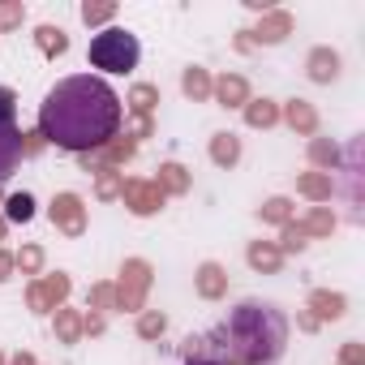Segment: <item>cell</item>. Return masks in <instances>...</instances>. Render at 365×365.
I'll list each match as a JSON object with an SVG mask.
<instances>
[{"label":"cell","mask_w":365,"mask_h":365,"mask_svg":"<svg viewBox=\"0 0 365 365\" xmlns=\"http://www.w3.org/2000/svg\"><path fill=\"white\" fill-rule=\"evenodd\" d=\"M31 215H35L31 194H14V198H9V220H31Z\"/></svg>","instance_id":"52a82bcc"},{"label":"cell","mask_w":365,"mask_h":365,"mask_svg":"<svg viewBox=\"0 0 365 365\" xmlns=\"http://www.w3.org/2000/svg\"><path fill=\"white\" fill-rule=\"evenodd\" d=\"M120 95L95 78V73H73L61 78L43 103H39V133L61 146V150H95L120 129Z\"/></svg>","instance_id":"6da1fadb"},{"label":"cell","mask_w":365,"mask_h":365,"mask_svg":"<svg viewBox=\"0 0 365 365\" xmlns=\"http://www.w3.org/2000/svg\"><path fill=\"white\" fill-rule=\"evenodd\" d=\"M159 331H163V318L159 314H146L142 318V335H159Z\"/></svg>","instance_id":"7c38bea8"},{"label":"cell","mask_w":365,"mask_h":365,"mask_svg":"<svg viewBox=\"0 0 365 365\" xmlns=\"http://www.w3.org/2000/svg\"><path fill=\"white\" fill-rule=\"evenodd\" d=\"M224 335L232 339V348H237V356H241V361L262 365V361H275V356L284 352L288 322H284V314H275L271 305L245 301V305H237V309L228 314Z\"/></svg>","instance_id":"7a4b0ae2"},{"label":"cell","mask_w":365,"mask_h":365,"mask_svg":"<svg viewBox=\"0 0 365 365\" xmlns=\"http://www.w3.org/2000/svg\"><path fill=\"white\" fill-rule=\"evenodd\" d=\"M250 120H254V125H271V120H275V112L267 108V99H262V108H250Z\"/></svg>","instance_id":"8fae6325"},{"label":"cell","mask_w":365,"mask_h":365,"mask_svg":"<svg viewBox=\"0 0 365 365\" xmlns=\"http://www.w3.org/2000/svg\"><path fill=\"white\" fill-rule=\"evenodd\" d=\"M185 91H190V95H202V91H207V82H202V73H198V69L185 78Z\"/></svg>","instance_id":"4fadbf2b"},{"label":"cell","mask_w":365,"mask_h":365,"mask_svg":"<svg viewBox=\"0 0 365 365\" xmlns=\"http://www.w3.org/2000/svg\"><path fill=\"white\" fill-rule=\"evenodd\" d=\"M43 43L56 48V52H65V35H61V31H43Z\"/></svg>","instance_id":"5bb4252c"},{"label":"cell","mask_w":365,"mask_h":365,"mask_svg":"<svg viewBox=\"0 0 365 365\" xmlns=\"http://www.w3.org/2000/svg\"><path fill=\"white\" fill-rule=\"evenodd\" d=\"M22 163V133L14 125V91L0 86V185L18 172Z\"/></svg>","instance_id":"277c9868"},{"label":"cell","mask_w":365,"mask_h":365,"mask_svg":"<svg viewBox=\"0 0 365 365\" xmlns=\"http://www.w3.org/2000/svg\"><path fill=\"white\" fill-rule=\"evenodd\" d=\"M250 262H254V267H275V262H279V254H271V250L254 245V250H250Z\"/></svg>","instance_id":"9c48e42d"},{"label":"cell","mask_w":365,"mask_h":365,"mask_svg":"<svg viewBox=\"0 0 365 365\" xmlns=\"http://www.w3.org/2000/svg\"><path fill=\"white\" fill-rule=\"evenodd\" d=\"M52 220H61L69 232H78V198H73V194H61V198L52 202Z\"/></svg>","instance_id":"5b68a950"},{"label":"cell","mask_w":365,"mask_h":365,"mask_svg":"<svg viewBox=\"0 0 365 365\" xmlns=\"http://www.w3.org/2000/svg\"><path fill=\"white\" fill-rule=\"evenodd\" d=\"M335 65H339V61H335V52H331V56H327V52H318V56H314V69H309V73H314L318 82H327V78H335Z\"/></svg>","instance_id":"8992f818"},{"label":"cell","mask_w":365,"mask_h":365,"mask_svg":"<svg viewBox=\"0 0 365 365\" xmlns=\"http://www.w3.org/2000/svg\"><path fill=\"white\" fill-rule=\"evenodd\" d=\"M86 56L103 73H129V69H138L142 48H138V35H129L125 26H108V31H99L91 39V52Z\"/></svg>","instance_id":"3957f363"},{"label":"cell","mask_w":365,"mask_h":365,"mask_svg":"<svg viewBox=\"0 0 365 365\" xmlns=\"http://www.w3.org/2000/svg\"><path fill=\"white\" fill-rule=\"evenodd\" d=\"M190 365H224V361H194V356H190Z\"/></svg>","instance_id":"9a60e30c"},{"label":"cell","mask_w":365,"mask_h":365,"mask_svg":"<svg viewBox=\"0 0 365 365\" xmlns=\"http://www.w3.org/2000/svg\"><path fill=\"white\" fill-rule=\"evenodd\" d=\"M215 159H220V163H232V159H237V142H232V133H215Z\"/></svg>","instance_id":"ba28073f"},{"label":"cell","mask_w":365,"mask_h":365,"mask_svg":"<svg viewBox=\"0 0 365 365\" xmlns=\"http://www.w3.org/2000/svg\"><path fill=\"white\" fill-rule=\"evenodd\" d=\"M202 292H207V297L220 292V267H202Z\"/></svg>","instance_id":"30bf717a"}]
</instances>
